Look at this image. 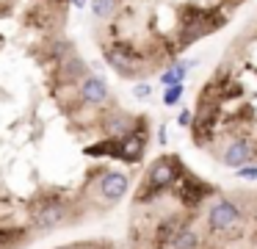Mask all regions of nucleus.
Here are the masks:
<instances>
[{"instance_id": "nucleus-13", "label": "nucleus", "mask_w": 257, "mask_h": 249, "mask_svg": "<svg viewBox=\"0 0 257 249\" xmlns=\"http://www.w3.org/2000/svg\"><path fill=\"white\" fill-rule=\"evenodd\" d=\"M25 230L20 227H0V249H14L17 243H23Z\"/></svg>"}, {"instance_id": "nucleus-14", "label": "nucleus", "mask_w": 257, "mask_h": 249, "mask_svg": "<svg viewBox=\"0 0 257 249\" xmlns=\"http://www.w3.org/2000/svg\"><path fill=\"white\" fill-rule=\"evenodd\" d=\"M172 249H199V232L191 230V227H183L180 235L174 238Z\"/></svg>"}, {"instance_id": "nucleus-18", "label": "nucleus", "mask_w": 257, "mask_h": 249, "mask_svg": "<svg viewBox=\"0 0 257 249\" xmlns=\"http://www.w3.org/2000/svg\"><path fill=\"white\" fill-rule=\"evenodd\" d=\"M133 94L139 100H150L152 97V83H136L133 86Z\"/></svg>"}, {"instance_id": "nucleus-1", "label": "nucleus", "mask_w": 257, "mask_h": 249, "mask_svg": "<svg viewBox=\"0 0 257 249\" xmlns=\"http://www.w3.org/2000/svg\"><path fill=\"white\" fill-rule=\"evenodd\" d=\"M183 175H185V169L174 155L158 158L155 163L150 166V172H147V180H144V186H141V197L139 199H144V197L150 199V197H155V194L172 188L177 180H183Z\"/></svg>"}, {"instance_id": "nucleus-16", "label": "nucleus", "mask_w": 257, "mask_h": 249, "mask_svg": "<svg viewBox=\"0 0 257 249\" xmlns=\"http://www.w3.org/2000/svg\"><path fill=\"white\" fill-rule=\"evenodd\" d=\"M183 92H185V86L183 83H174V86H166V92H163V105H177L180 100H183Z\"/></svg>"}, {"instance_id": "nucleus-12", "label": "nucleus", "mask_w": 257, "mask_h": 249, "mask_svg": "<svg viewBox=\"0 0 257 249\" xmlns=\"http://www.w3.org/2000/svg\"><path fill=\"white\" fill-rule=\"evenodd\" d=\"M185 75H188V61H177L161 75V83L163 86H174V83H183Z\"/></svg>"}, {"instance_id": "nucleus-8", "label": "nucleus", "mask_w": 257, "mask_h": 249, "mask_svg": "<svg viewBox=\"0 0 257 249\" xmlns=\"http://www.w3.org/2000/svg\"><path fill=\"white\" fill-rule=\"evenodd\" d=\"M80 100L89 105H102L108 100V86L102 77L97 75H86L83 80H80Z\"/></svg>"}, {"instance_id": "nucleus-5", "label": "nucleus", "mask_w": 257, "mask_h": 249, "mask_svg": "<svg viewBox=\"0 0 257 249\" xmlns=\"http://www.w3.org/2000/svg\"><path fill=\"white\" fill-rule=\"evenodd\" d=\"M127 186H130V180H127L124 172H105V175L97 180V194H100L102 202L113 205L127 194Z\"/></svg>"}, {"instance_id": "nucleus-6", "label": "nucleus", "mask_w": 257, "mask_h": 249, "mask_svg": "<svg viewBox=\"0 0 257 249\" xmlns=\"http://www.w3.org/2000/svg\"><path fill=\"white\" fill-rule=\"evenodd\" d=\"M257 149L251 147V141H246V138H235V141H229L227 147H224V166H229V169H238V166L249 163L251 158H254Z\"/></svg>"}, {"instance_id": "nucleus-17", "label": "nucleus", "mask_w": 257, "mask_h": 249, "mask_svg": "<svg viewBox=\"0 0 257 249\" xmlns=\"http://www.w3.org/2000/svg\"><path fill=\"white\" fill-rule=\"evenodd\" d=\"M235 177H240V180H251V183H254V180H257V166H254V163H243V166H238Z\"/></svg>"}, {"instance_id": "nucleus-7", "label": "nucleus", "mask_w": 257, "mask_h": 249, "mask_svg": "<svg viewBox=\"0 0 257 249\" xmlns=\"http://www.w3.org/2000/svg\"><path fill=\"white\" fill-rule=\"evenodd\" d=\"M207 194H210V186L202 183L196 175H188V172H185L183 186H180V199H183L185 205H191V208H196L202 199H207Z\"/></svg>"}, {"instance_id": "nucleus-15", "label": "nucleus", "mask_w": 257, "mask_h": 249, "mask_svg": "<svg viewBox=\"0 0 257 249\" xmlns=\"http://www.w3.org/2000/svg\"><path fill=\"white\" fill-rule=\"evenodd\" d=\"M116 11V0H91V14L97 20H108Z\"/></svg>"}, {"instance_id": "nucleus-3", "label": "nucleus", "mask_w": 257, "mask_h": 249, "mask_svg": "<svg viewBox=\"0 0 257 249\" xmlns=\"http://www.w3.org/2000/svg\"><path fill=\"white\" fill-rule=\"evenodd\" d=\"M240 221V208L232 202V199H216L207 210V227L213 232H229L235 224Z\"/></svg>"}, {"instance_id": "nucleus-9", "label": "nucleus", "mask_w": 257, "mask_h": 249, "mask_svg": "<svg viewBox=\"0 0 257 249\" xmlns=\"http://www.w3.org/2000/svg\"><path fill=\"white\" fill-rule=\"evenodd\" d=\"M102 130H105L111 138H124V136H130V133H139V127H136L133 116L116 111V114H111L105 122H102Z\"/></svg>"}, {"instance_id": "nucleus-11", "label": "nucleus", "mask_w": 257, "mask_h": 249, "mask_svg": "<svg viewBox=\"0 0 257 249\" xmlns=\"http://www.w3.org/2000/svg\"><path fill=\"white\" fill-rule=\"evenodd\" d=\"M183 227H185V224H183L180 219H174V216H172V219H163V221H161V227H158V232H155L158 246H161V249L172 246L174 238L180 235V230H183Z\"/></svg>"}, {"instance_id": "nucleus-2", "label": "nucleus", "mask_w": 257, "mask_h": 249, "mask_svg": "<svg viewBox=\"0 0 257 249\" xmlns=\"http://www.w3.org/2000/svg\"><path fill=\"white\" fill-rule=\"evenodd\" d=\"M64 216H67V202L61 197H45L31 213V224L36 230H53L64 221Z\"/></svg>"}, {"instance_id": "nucleus-20", "label": "nucleus", "mask_w": 257, "mask_h": 249, "mask_svg": "<svg viewBox=\"0 0 257 249\" xmlns=\"http://www.w3.org/2000/svg\"><path fill=\"white\" fill-rule=\"evenodd\" d=\"M86 3H91V0H69V6H72V9H83Z\"/></svg>"}, {"instance_id": "nucleus-4", "label": "nucleus", "mask_w": 257, "mask_h": 249, "mask_svg": "<svg viewBox=\"0 0 257 249\" xmlns=\"http://www.w3.org/2000/svg\"><path fill=\"white\" fill-rule=\"evenodd\" d=\"M105 58H108V64H111L119 75H127V77H136L141 72V66H144V64H141V58H139V53H136L133 47H127L124 42L111 44V47L105 50Z\"/></svg>"}, {"instance_id": "nucleus-10", "label": "nucleus", "mask_w": 257, "mask_h": 249, "mask_svg": "<svg viewBox=\"0 0 257 249\" xmlns=\"http://www.w3.org/2000/svg\"><path fill=\"white\" fill-rule=\"evenodd\" d=\"M141 158H144V138H141L139 133L124 136L122 138V155H119V160H124V163H139Z\"/></svg>"}, {"instance_id": "nucleus-19", "label": "nucleus", "mask_w": 257, "mask_h": 249, "mask_svg": "<svg viewBox=\"0 0 257 249\" xmlns=\"http://www.w3.org/2000/svg\"><path fill=\"white\" fill-rule=\"evenodd\" d=\"M180 125H191V111H183V114H180Z\"/></svg>"}]
</instances>
